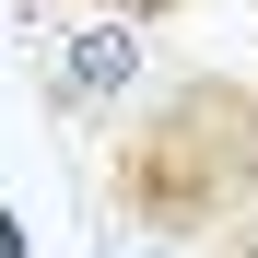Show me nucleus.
<instances>
[{
    "mask_svg": "<svg viewBox=\"0 0 258 258\" xmlns=\"http://www.w3.org/2000/svg\"><path fill=\"white\" fill-rule=\"evenodd\" d=\"M106 211L141 246H211L258 211V82L246 71H176L117 117L106 141Z\"/></svg>",
    "mask_w": 258,
    "mask_h": 258,
    "instance_id": "1",
    "label": "nucleus"
},
{
    "mask_svg": "<svg viewBox=\"0 0 258 258\" xmlns=\"http://www.w3.org/2000/svg\"><path fill=\"white\" fill-rule=\"evenodd\" d=\"M211 258H258V211H246L235 235H211Z\"/></svg>",
    "mask_w": 258,
    "mask_h": 258,
    "instance_id": "4",
    "label": "nucleus"
},
{
    "mask_svg": "<svg viewBox=\"0 0 258 258\" xmlns=\"http://www.w3.org/2000/svg\"><path fill=\"white\" fill-rule=\"evenodd\" d=\"M129 82H141V24H106V12H82V24H71V47H59L47 106L94 129V117H129Z\"/></svg>",
    "mask_w": 258,
    "mask_h": 258,
    "instance_id": "2",
    "label": "nucleus"
},
{
    "mask_svg": "<svg viewBox=\"0 0 258 258\" xmlns=\"http://www.w3.org/2000/svg\"><path fill=\"white\" fill-rule=\"evenodd\" d=\"M59 12H106V24H141V35H153V24L188 12V0H59Z\"/></svg>",
    "mask_w": 258,
    "mask_h": 258,
    "instance_id": "3",
    "label": "nucleus"
}]
</instances>
